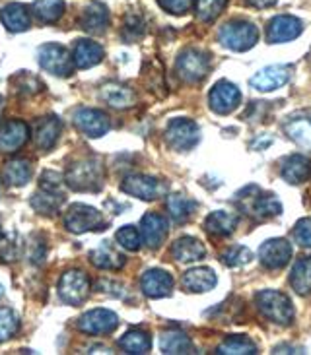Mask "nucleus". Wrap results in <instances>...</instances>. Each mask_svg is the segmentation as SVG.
Masks as SVG:
<instances>
[{"instance_id": "obj_1", "label": "nucleus", "mask_w": 311, "mask_h": 355, "mask_svg": "<svg viewBox=\"0 0 311 355\" xmlns=\"http://www.w3.org/2000/svg\"><path fill=\"white\" fill-rule=\"evenodd\" d=\"M103 179H106L103 165L94 157L74 162L65 175V182L76 192H97L103 187Z\"/></svg>"}, {"instance_id": "obj_2", "label": "nucleus", "mask_w": 311, "mask_h": 355, "mask_svg": "<svg viewBox=\"0 0 311 355\" xmlns=\"http://www.w3.org/2000/svg\"><path fill=\"white\" fill-rule=\"evenodd\" d=\"M255 303L262 317L280 327H288L294 320V307L288 295L276 289H264L255 295Z\"/></svg>"}, {"instance_id": "obj_3", "label": "nucleus", "mask_w": 311, "mask_h": 355, "mask_svg": "<svg viewBox=\"0 0 311 355\" xmlns=\"http://www.w3.org/2000/svg\"><path fill=\"white\" fill-rule=\"evenodd\" d=\"M218 39L224 47L232 49V51H249L251 47L257 45L259 41V29L251 21H245V19H233L228 21L226 26H222Z\"/></svg>"}, {"instance_id": "obj_4", "label": "nucleus", "mask_w": 311, "mask_h": 355, "mask_svg": "<svg viewBox=\"0 0 311 355\" xmlns=\"http://www.w3.org/2000/svg\"><path fill=\"white\" fill-rule=\"evenodd\" d=\"M175 70L179 78L187 84H196L203 82L204 78L210 72V58L206 53L199 49H185L183 53L177 57Z\"/></svg>"}, {"instance_id": "obj_5", "label": "nucleus", "mask_w": 311, "mask_h": 355, "mask_svg": "<svg viewBox=\"0 0 311 355\" xmlns=\"http://www.w3.org/2000/svg\"><path fill=\"white\" fill-rule=\"evenodd\" d=\"M237 198L243 200V208L247 210V214H253L259 220L278 216L282 211L280 200L274 194H262L257 187H247L237 194Z\"/></svg>"}, {"instance_id": "obj_6", "label": "nucleus", "mask_w": 311, "mask_h": 355, "mask_svg": "<svg viewBox=\"0 0 311 355\" xmlns=\"http://www.w3.org/2000/svg\"><path fill=\"white\" fill-rule=\"evenodd\" d=\"M37 60L41 67L45 68L47 72L55 74V76L67 78L72 74L74 68V60L68 55V51L58 43H47L41 45L37 51Z\"/></svg>"}, {"instance_id": "obj_7", "label": "nucleus", "mask_w": 311, "mask_h": 355, "mask_svg": "<svg viewBox=\"0 0 311 355\" xmlns=\"http://www.w3.org/2000/svg\"><path fill=\"white\" fill-rule=\"evenodd\" d=\"M199 126L191 119H174L165 128V142L177 152H187L199 142Z\"/></svg>"}, {"instance_id": "obj_8", "label": "nucleus", "mask_w": 311, "mask_h": 355, "mask_svg": "<svg viewBox=\"0 0 311 355\" xmlns=\"http://www.w3.org/2000/svg\"><path fill=\"white\" fill-rule=\"evenodd\" d=\"M101 225H103L101 211L87 204H72L65 218V227L70 233H87V231L101 230Z\"/></svg>"}, {"instance_id": "obj_9", "label": "nucleus", "mask_w": 311, "mask_h": 355, "mask_svg": "<svg viewBox=\"0 0 311 355\" xmlns=\"http://www.w3.org/2000/svg\"><path fill=\"white\" fill-rule=\"evenodd\" d=\"M90 293V279L82 270H68L58 282V295L67 303L76 307Z\"/></svg>"}, {"instance_id": "obj_10", "label": "nucleus", "mask_w": 311, "mask_h": 355, "mask_svg": "<svg viewBox=\"0 0 311 355\" xmlns=\"http://www.w3.org/2000/svg\"><path fill=\"white\" fill-rule=\"evenodd\" d=\"M78 327L90 336H103V334L115 332V328L119 327V318L109 309H92L82 315Z\"/></svg>"}, {"instance_id": "obj_11", "label": "nucleus", "mask_w": 311, "mask_h": 355, "mask_svg": "<svg viewBox=\"0 0 311 355\" xmlns=\"http://www.w3.org/2000/svg\"><path fill=\"white\" fill-rule=\"evenodd\" d=\"M74 125L87 138H101L109 132L111 121L99 109H78L74 113Z\"/></svg>"}, {"instance_id": "obj_12", "label": "nucleus", "mask_w": 311, "mask_h": 355, "mask_svg": "<svg viewBox=\"0 0 311 355\" xmlns=\"http://www.w3.org/2000/svg\"><path fill=\"white\" fill-rule=\"evenodd\" d=\"M239 101H242L239 89L233 86L232 82H228V80H220L212 87L210 96H208L210 109H212L214 113H218V115H228V113L235 111L237 105H239Z\"/></svg>"}, {"instance_id": "obj_13", "label": "nucleus", "mask_w": 311, "mask_h": 355, "mask_svg": "<svg viewBox=\"0 0 311 355\" xmlns=\"http://www.w3.org/2000/svg\"><path fill=\"white\" fill-rule=\"evenodd\" d=\"M121 191L140 200H154L164 192V184L148 175H128L121 182Z\"/></svg>"}, {"instance_id": "obj_14", "label": "nucleus", "mask_w": 311, "mask_h": 355, "mask_svg": "<svg viewBox=\"0 0 311 355\" xmlns=\"http://www.w3.org/2000/svg\"><path fill=\"white\" fill-rule=\"evenodd\" d=\"M292 259V245L286 239H269L264 241L259 249V260L262 266L269 270L284 268Z\"/></svg>"}, {"instance_id": "obj_15", "label": "nucleus", "mask_w": 311, "mask_h": 355, "mask_svg": "<svg viewBox=\"0 0 311 355\" xmlns=\"http://www.w3.org/2000/svg\"><path fill=\"white\" fill-rule=\"evenodd\" d=\"M290 80V67L284 64H272V67L261 68L255 76H251L249 84L257 92H274L280 89Z\"/></svg>"}, {"instance_id": "obj_16", "label": "nucleus", "mask_w": 311, "mask_h": 355, "mask_svg": "<svg viewBox=\"0 0 311 355\" xmlns=\"http://www.w3.org/2000/svg\"><path fill=\"white\" fill-rule=\"evenodd\" d=\"M301 31H303V24L300 19L284 14V16H276L269 21L267 37L271 43H288V41L300 37Z\"/></svg>"}, {"instance_id": "obj_17", "label": "nucleus", "mask_w": 311, "mask_h": 355, "mask_svg": "<svg viewBox=\"0 0 311 355\" xmlns=\"http://www.w3.org/2000/svg\"><path fill=\"white\" fill-rule=\"evenodd\" d=\"M140 288L144 291L146 297L162 299L167 297L174 289V278L165 272V270L152 268L144 272V276L140 279Z\"/></svg>"}, {"instance_id": "obj_18", "label": "nucleus", "mask_w": 311, "mask_h": 355, "mask_svg": "<svg viewBox=\"0 0 311 355\" xmlns=\"http://www.w3.org/2000/svg\"><path fill=\"white\" fill-rule=\"evenodd\" d=\"M140 227H142L140 235H142V241H144L146 247H150V249L162 247V243L167 237V221H165L164 216L150 211V214H146L144 218H142Z\"/></svg>"}, {"instance_id": "obj_19", "label": "nucleus", "mask_w": 311, "mask_h": 355, "mask_svg": "<svg viewBox=\"0 0 311 355\" xmlns=\"http://www.w3.org/2000/svg\"><path fill=\"white\" fill-rule=\"evenodd\" d=\"M29 126L24 121H8L0 128V152H16L28 142Z\"/></svg>"}, {"instance_id": "obj_20", "label": "nucleus", "mask_w": 311, "mask_h": 355, "mask_svg": "<svg viewBox=\"0 0 311 355\" xmlns=\"http://www.w3.org/2000/svg\"><path fill=\"white\" fill-rule=\"evenodd\" d=\"M282 179L290 184H301L311 179V159L301 154H294L282 162Z\"/></svg>"}, {"instance_id": "obj_21", "label": "nucleus", "mask_w": 311, "mask_h": 355, "mask_svg": "<svg viewBox=\"0 0 311 355\" xmlns=\"http://www.w3.org/2000/svg\"><path fill=\"white\" fill-rule=\"evenodd\" d=\"M99 97L113 109H128L136 103V94L123 84H106L99 89Z\"/></svg>"}, {"instance_id": "obj_22", "label": "nucleus", "mask_w": 311, "mask_h": 355, "mask_svg": "<svg viewBox=\"0 0 311 355\" xmlns=\"http://www.w3.org/2000/svg\"><path fill=\"white\" fill-rule=\"evenodd\" d=\"M237 221H239V216H237V214L226 210H216L204 220V227H206V231H208L210 235H216V237H228V235H232L233 231H235Z\"/></svg>"}, {"instance_id": "obj_23", "label": "nucleus", "mask_w": 311, "mask_h": 355, "mask_svg": "<svg viewBox=\"0 0 311 355\" xmlns=\"http://www.w3.org/2000/svg\"><path fill=\"white\" fill-rule=\"evenodd\" d=\"M80 24H82V28L86 29L87 33L101 35L107 29V26H109V12H107V8L103 4L92 2V4H87L86 10L82 12Z\"/></svg>"}, {"instance_id": "obj_24", "label": "nucleus", "mask_w": 311, "mask_h": 355, "mask_svg": "<svg viewBox=\"0 0 311 355\" xmlns=\"http://www.w3.org/2000/svg\"><path fill=\"white\" fill-rule=\"evenodd\" d=\"M101 58H103V49H101V45H97L96 41H90V39L78 41L76 47H74V55H72L74 67L82 68V70L99 64Z\"/></svg>"}, {"instance_id": "obj_25", "label": "nucleus", "mask_w": 311, "mask_h": 355, "mask_svg": "<svg viewBox=\"0 0 311 355\" xmlns=\"http://www.w3.org/2000/svg\"><path fill=\"white\" fill-rule=\"evenodd\" d=\"M0 19L12 33L26 31L31 26V16H29L28 8L24 4H18V2H12L8 6H4L0 12Z\"/></svg>"}, {"instance_id": "obj_26", "label": "nucleus", "mask_w": 311, "mask_h": 355, "mask_svg": "<svg viewBox=\"0 0 311 355\" xmlns=\"http://www.w3.org/2000/svg\"><path fill=\"white\" fill-rule=\"evenodd\" d=\"M216 274L210 268H193L185 272L183 288L191 293H206L216 286Z\"/></svg>"}, {"instance_id": "obj_27", "label": "nucleus", "mask_w": 311, "mask_h": 355, "mask_svg": "<svg viewBox=\"0 0 311 355\" xmlns=\"http://www.w3.org/2000/svg\"><path fill=\"white\" fill-rule=\"evenodd\" d=\"M171 254L175 260L179 262H196V260H203L206 254L204 245L194 237H181L174 243L171 247Z\"/></svg>"}, {"instance_id": "obj_28", "label": "nucleus", "mask_w": 311, "mask_h": 355, "mask_svg": "<svg viewBox=\"0 0 311 355\" xmlns=\"http://www.w3.org/2000/svg\"><path fill=\"white\" fill-rule=\"evenodd\" d=\"M60 135V121L57 116H43L35 128V144L39 150H51Z\"/></svg>"}, {"instance_id": "obj_29", "label": "nucleus", "mask_w": 311, "mask_h": 355, "mask_svg": "<svg viewBox=\"0 0 311 355\" xmlns=\"http://www.w3.org/2000/svg\"><path fill=\"white\" fill-rule=\"evenodd\" d=\"M29 204L33 206V210L41 214V216H55L58 210H60V206L65 204V194L62 191L60 192H53V191H41L35 192L33 196H31V200Z\"/></svg>"}, {"instance_id": "obj_30", "label": "nucleus", "mask_w": 311, "mask_h": 355, "mask_svg": "<svg viewBox=\"0 0 311 355\" xmlns=\"http://www.w3.org/2000/svg\"><path fill=\"white\" fill-rule=\"evenodd\" d=\"M90 260H92L94 266H97V268L101 270H119L125 266V257H123L121 252H117V250L111 247V243H107V241L101 247H97L96 250H92Z\"/></svg>"}, {"instance_id": "obj_31", "label": "nucleus", "mask_w": 311, "mask_h": 355, "mask_svg": "<svg viewBox=\"0 0 311 355\" xmlns=\"http://www.w3.org/2000/svg\"><path fill=\"white\" fill-rule=\"evenodd\" d=\"M290 286L296 293H311V257H301L296 260L290 274Z\"/></svg>"}, {"instance_id": "obj_32", "label": "nucleus", "mask_w": 311, "mask_h": 355, "mask_svg": "<svg viewBox=\"0 0 311 355\" xmlns=\"http://www.w3.org/2000/svg\"><path fill=\"white\" fill-rule=\"evenodd\" d=\"M160 347L164 354H193V342L191 338L183 334V332H177V330H169L164 332L160 338Z\"/></svg>"}, {"instance_id": "obj_33", "label": "nucleus", "mask_w": 311, "mask_h": 355, "mask_svg": "<svg viewBox=\"0 0 311 355\" xmlns=\"http://www.w3.org/2000/svg\"><path fill=\"white\" fill-rule=\"evenodd\" d=\"M119 347L125 354L142 355L150 352L152 340H150V336L146 334L144 330H128L125 336H121V340H119Z\"/></svg>"}, {"instance_id": "obj_34", "label": "nucleus", "mask_w": 311, "mask_h": 355, "mask_svg": "<svg viewBox=\"0 0 311 355\" xmlns=\"http://www.w3.org/2000/svg\"><path fill=\"white\" fill-rule=\"evenodd\" d=\"M286 132H288L292 140H296L300 146L311 150V111L300 116H294L292 121H288Z\"/></svg>"}, {"instance_id": "obj_35", "label": "nucleus", "mask_w": 311, "mask_h": 355, "mask_svg": "<svg viewBox=\"0 0 311 355\" xmlns=\"http://www.w3.org/2000/svg\"><path fill=\"white\" fill-rule=\"evenodd\" d=\"M31 179V167L28 159H10L4 164V181L12 187H24Z\"/></svg>"}, {"instance_id": "obj_36", "label": "nucleus", "mask_w": 311, "mask_h": 355, "mask_svg": "<svg viewBox=\"0 0 311 355\" xmlns=\"http://www.w3.org/2000/svg\"><path fill=\"white\" fill-rule=\"evenodd\" d=\"M216 354L220 355H255L257 354V346L251 338L247 336H230L224 340L218 346Z\"/></svg>"}, {"instance_id": "obj_37", "label": "nucleus", "mask_w": 311, "mask_h": 355, "mask_svg": "<svg viewBox=\"0 0 311 355\" xmlns=\"http://www.w3.org/2000/svg\"><path fill=\"white\" fill-rule=\"evenodd\" d=\"M194 208H196V202L187 198L183 194H171L167 198V211L177 223H185L189 220L193 216Z\"/></svg>"}, {"instance_id": "obj_38", "label": "nucleus", "mask_w": 311, "mask_h": 355, "mask_svg": "<svg viewBox=\"0 0 311 355\" xmlns=\"http://www.w3.org/2000/svg\"><path fill=\"white\" fill-rule=\"evenodd\" d=\"M65 8H67L65 0H37L33 4V14L45 24H55L65 14Z\"/></svg>"}, {"instance_id": "obj_39", "label": "nucleus", "mask_w": 311, "mask_h": 355, "mask_svg": "<svg viewBox=\"0 0 311 355\" xmlns=\"http://www.w3.org/2000/svg\"><path fill=\"white\" fill-rule=\"evenodd\" d=\"M19 318L18 315L8 307L0 309V342H6L18 332Z\"/></svg>"}, {"instance_id": "obj_40", "label": "nucleus", "mask_w": 311, "mask_h": 355, "mask_svg": "<svg viewBox=\"0 0 311 355\" xmlns=\"http://www.w3.org/2000/svg\"><path fill=\"white\" fill-rule=\"evenodd\" d=\"M115 241L123 249L135 252L142 245V235H140V231L136 230L135 225H125V227H121V230L117 231Z\"/></svg>"}, {"instance_id": "obj_41", "label": "nucleus", "mask_w": 311, "mask_h": 355, "mask_svg": "<svg viewBox=\"0 0 311 355\" xmlns=\"http://www.w3.org/2000/svg\"><path fill=\"white\" fill-rule=\"evenodd\" d=\"M228 0H196V14L203 21H212L222 14Z\"/></svg>"}, {"instance_id": "obj_42", "label": "nucleus", "mask_w": 311, "mask_h": 355, "mask_svg": "<svg viewBox=\"0 0 311 355\" xmlns=\"http://www.w3.org/2000/svg\"><path fill=\"white\" fill-rule=\"evenodd\" d=\"M249 260H251V250L247 249V247H242V245L230 247V249L222 252V262L226 266H230V268L247 264Z\"/></svg>"}, {"instance_id": "obj_43", "label": "nucleus", "mask_w": 311, "mask_h": 355, "mask_svg": "<svg viewBox=\"0 0 311 355\" xmlns=\"http://www.w3.org/2000/svg\"><path fill=\"white\" fill-rule=\"evenodd\" d=\"M146 31V21L142 19V16L138 14H128L125 19V26H123V37L126 41H136L144 35Z\"/></svg>"}, {"instance_id": "obj_44", "label": "nucleus", "mask_w": 311, "mask_h": 355, "mask_svg": "<svg viewBox=\"0 0 311 355\" xmlns=\"http://www.w3.org/2000/svg\"><path fill=\"white\" fill-rule=\"evenodd\" d=\"M62 184H65V177L57 171H43L39 177V189L41 191H53L60 192L62 191Z\"/></svg>"}, {"instance_id": "obj_45", "label": "nucleus", "mask_w": 311, "mask_h": 355, "mask_svg": "<svg viewBox=\"0 0 311 355\" xmlns=\"http://www.w3.org/2000/svg\"><path fill=\"white\" fill-rule=\"evenodd\" d=\"M294 241L301 247H305V249H311V218H303V220L296 223Z\"/></svg>"}, {"instance_id": "obj_46", "label": "nucleus", "mask_w": 311, "mask_h": 355, "mask_svg": "<svg viewBox=\"0 0 311 355\" xmlns=\"http://www.w3.org/2000/svg\"><path fill=\"white\" fill-rule=\"evenodd\" d=\"M0 257L4 260H16L19 257V243L16 237H0Z\"/></svg>"}, {"instance_id": "obj_47", "label": "nucleus", "mask_w": 311, "mask_h": 355, "mask_svg": "<svg viewBox=\"0 0 311 355\" xmlns=\"http://www.w3.org/2000/svg\"><path fill=\"white\" fill-rule=\"evenodd\" d=\"M158 2L162 8L167 10L169 14H175V16H181L191 8V0H158Z\"/></svg>"}, {"instance_id": "obj_48", "label": "nucleus", "mask_w": 311, "mask_h": 355, "mask_svg": "<svg viewBox=\"0 0 311 355\" xmlns=\"http://www.w3.org/2000/svg\"><path fill=\"white\" fill-rule=\"evenodd\" d=\"M249 6H253V8H271V6H274L278 0H245Z\"/></svg>"}, {"instance_id": "obj_49", "label": "nucleus", "mask_w": 311, "mask_h": 355, "mask_svg": "<svg viewBox=\"0 0 311 355\" xmlns=\"http://www.w3.org/2000/svg\"><path fill=\"white\" fill-rule=\"evenodd\" d=\"M2 107H4V103H2V97H0V116H2Z\"/></svg>"}, {"instance_id": "obj_50", "label": "nucleus", "mask_w": 311, "mask_h": 355, "mask_svg": "<svg viewBox=\"0 0 311 355\" xmlns=\"http://www.w3.org/2000/svg\"><path fill=\"white\" fill-rule=\"evenodd\" d=\"M2 293H4V288H2V286H0V297H2Z\"/></svg>"}, {"instance_id": "obj_51", "label": "nucleus", "mask_w": 311, "mask_h": 355, "mask_svg": "<svg viewBox=\"0 0 311 355\" xmlns=\"http://www.w3.org/2000/svg\"><path fill=\"white\" fill-rule=\"evenodd\" d=\"M0 237H2V231H0Z\"/></svg>"}]
</instances>
